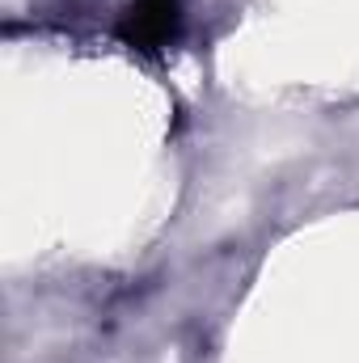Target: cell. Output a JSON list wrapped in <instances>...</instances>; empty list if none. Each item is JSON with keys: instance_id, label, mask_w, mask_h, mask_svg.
<instances>
[{"instance_id": "6da1fadb", "label": "cell", "mask_w": 359, "mask_h": 363, "mask_svg": "<svg viewBox=\"0 0 359 363\" xmlns=\"http://www.w3.org/2000/svg\"><path fill=\"white\" fill-rule=\"evenodd\" d=\"M118 34L136 51H161L178 34V0H131Z\"/></svg>"}]
</instances>
